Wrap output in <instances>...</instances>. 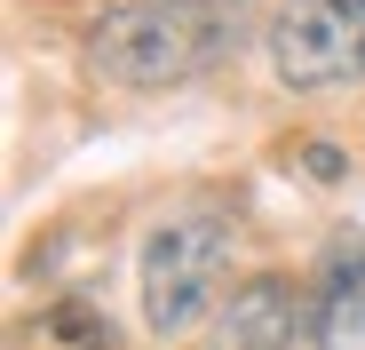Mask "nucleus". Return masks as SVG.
<instances>
[{"instance_id":"1","label":"nucleus","mask_w":365,"mask_h":350,"mask_svg":"<svg viewBox=\"0 0 365 350\" xmlns=\"http://www.w3.org/2000/svg\"><path fill=\"white\" fill-rule=\"evenodd\" d=\"M238 48V0H128L88 32V72L111 88H175Z\"/></svg>"},{"instance_id":"2","label":"nucleus","mask_w":365,"mask_h":350,"mask_svg":"<svg viewBox=\"0 0 365 350\" xmlns=\"http://www.w3.org/2000/svg\"><path fill=\"white\" fill-rule=\"evenodd\" d=\"M230 279V223L215 207L167 215L143 239V319L159 334H191Z\"/></svg>"},{"instance_id":"3","label":"nucleus","mask_w":365,"mask_h":350,"mask_svg":"<svg viewBox=\"0 0 365 350\" xmlns=\"http://www.w3.org/2000/svg\"><path fill=\"white\" fill-rule=\"evenodd\" d=\"M270 72L286 88H341L365 72V0H286L270 16Z\"/></svg>"},{"instance_id":"4","label":"nucleus","mask_w":365,"mask_h":350,"mask_svg":"<svg viewBox=\"0 0 365 350\" xmlns=\"http://www.w3.org/2000/svg\"><path fill=\"white\" fill-rule=\"evenodd\" d=\"M302 334V295L286 279H247L215 319V350H294Z\"/></svg>"},{"instance_id":"5","label":"nucleus","mask_w":365,"mask_h":350,"mask_svg":"<svg viewBox=\"0 0 365 350\" xmlns=\"http://www.w3.org/2000/svg\"><path fill=\"white\" fill-rule=\"evenodd\" d=\"M318 342L357 350L365 342V247H341L318 279Z\"/></svg>"},{"instance_id":"6","label":"nucleus","mask_w":365,"mask_h":350,"mask_svg":"<svg viewBox=\"0 0 365 350\" xmlns=\"http://www.w3.org/2000/svg\"><path fill=\"white\" fill-rule=\"evenodd\" d=\"M302 167H310V175H341V151H334V144H310V151H302Z\"/></svg>"}]
</instances>
